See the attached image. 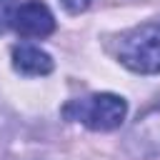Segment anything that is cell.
I'll return each mask as SVG.
<instances>
[{"label": "cell", "mask_w": 160, "mask_h": 160, "mask_svg": "<svg viewBox=\"0 0 160 160\" xmlns=\"http://www.w3.org/2000/svg\"><path fill=\"white\" fill-rule=\"evenodd\" d=\"M118 60L140 75L160 72V20L142 22L118 40Z\"/></svg>", "instance_id": "obj_2"}, {"label": "cell", "mask_w": 160, "mask_h": 160, "mask_svg": "<svg viewBox=\"0 0 160 160\" xmlns=\"http://www.w3.org/2000/svg\"><path fill=\"white\" fill-rule=\"evenodd\" d=\"M62 115L72 122H82L90 130L110 132L125 122L128 102H125V98H120L115 92H95L88 98L70 100L62 108Z\"/></svg>", "instance_id": "obj_1"}, {"label": "cell", "mask_w": 160, "mask_h": 160, "mask_svg": "<svg viewBox=\"0 0 160 160\" xmlns=\"http://www.w3.org/2000/svg\"><path fill=\"white\" fill-rule=\"evenodd\" d=\"M122 150L135 160L160 158V102L138 115L122 140Z\"/></svg>", "instance_id": "obj_3"}, {"label": "cell", "mask_w": 160, "mask_h": 160, "mask_svg": "<svg viewBox=\"0 0 160 160\" xmlns=\"http://www.w3.org/2000/svg\"><path fill=\"white\" fill-rule=\"evenodd\" d=\"M60 2L65 5V10H68V12H75V15H78V12L88 10V5H90L92 0H60Z\"/></svg>", "instance_id": "obj_7"}, {"label": "cell", "mask_w": 160, "mask_h": 160, "mask_svg": "<svg viewBox=\"0 0 160 160\" xmlns=\"http://www.w3.org/2000/svg\"><path fill=\"white\" fill-rule=\"evenodd\" d=\"M12 68L20 75L40 78V75H50L55 62H52L50 52H45L42 48L30 45V42H20L12 48Z\"/></svg>", "instance_id": "obj_5"}, {"label": "cell", "mask_w": 160, "mask_h": 160, "mask_svg": "<svg viewBox=\"0 0 160 160\" xmlns=\"http://www.w3.org/2000/svg\"><path fill=\"white\" fill-rule=\"evenodd\" d=\"M15 8H18V2H15V0H0V35H2L5 30H10V28H12Z\"/></svg>", "instance_id": "obj_6"}, {"label": "cell", "mask_w": 160, "mask_h": 160, "mask_svg": "<svg viewBox=\"0 0 160 160\" xmlns=\"http://www.w3.org/2000/svg\"><path fill=\"white\" fill-rule=\"evenodd\" d=\"M12 30L22 38H48L55 30V15L40 0L20 2L12 15Z\"/></svg>", "instance_id": "obj_4"}]
</instances>
